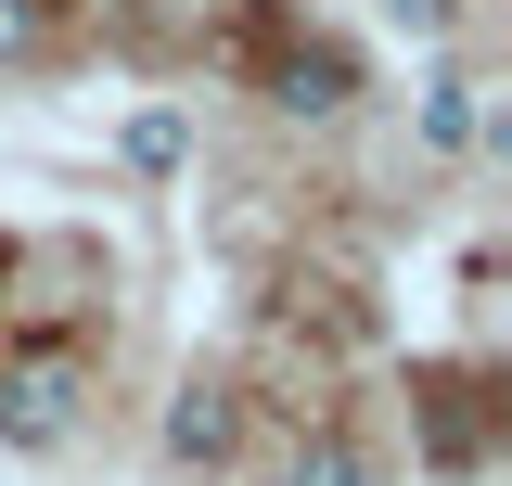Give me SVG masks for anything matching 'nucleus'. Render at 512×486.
Returning <instances> with one entry per match:
<instances>
[{
  "mask_svg": "<svg viewBox=\"0 0 512 486\" xmlns=\"http://www.w3.org/2000/svg\"><path fill=\"white\" fill-rule=\"evenodd\" d=\"M231 435H244V397L231 384H180L167 397V461H231Z\"/></svg>",
  "mask_w": 512,
  "mask_h": 486,
  "instance_id": "f03ea898",
  "label": "nucleus"
},
{
  "mask_svg": "<svg viewBox=\"0 0 512 486\" xmlns=\"http://www.w3.org/2000/svg\"><path fill=\"white\" fill-rule=\"evenodd\" d=\"M64 435H77V359L64 346L0 359V448H64Z\"/></svg>",
  "mask_w": 512,
  "mask_h": 486,
  "instance_id": "f257e3e1",
  "label": "nucleus"
},
{
  "mask_svg": "<svg viewBox=\"0 0 512 486\" xmlns=\"http://www.w3.org/2000/svg\"><path fill=\"white\" fill-rule=\"evenodd\" d=\"M269 103H282V116H333V103H346V52H333V39H308V52H282V77H269Z\"/></svg>",
  "mask_w": 512,
  "mask_h": 486,
  "instance_id": "7ed1b4c3",
  "label": "nucleus"
},
{
  "mask_svg": "<svg viewBox=\"0 0 512 486\" xmlns=\"http://www.w3.org/2000/svg\"><path fill=\"white\" fill-rule=\"evenodd\" d=\"M384 13H397L410 39H448V0H384Z\"/></svg>",
  "mask_w": 512,
  "mask_h": 486,
  "instance_id": "6e6552de",
  "label": "nucleus"
},
{
  "mask_svg": "<svg viewBox=\"0 0 512 486\" xmlns=\"http://www.w3.org/2000/svg\"><path fill=\"white\" fill-rule=\"evenodd\" d=\"M39 52V0H0V64H26Z\"/></svg>",
  "mask_w": 512,
  "mask_h": 486,
  "instance_id": "0eeeda50",
  "label": "nucleus"
},
{
  "mask_svg": "<svg viewBox=\"0 0 512 486\" xmlns=\"http://www.w3.org/2000/svg\"><path fill=\"white\" fill-rule=\"evenodd\" d=\"M295 486H359V461H346V448L320 435V448H295Z\"/></svg>",
  "mask_w": 512,
  "mask_h": 486,
  "instance_id": "423d86ee",
  "label": "nucleus"
},
{
  "mask_svg": "<svg viewBox=\"0 0 512 486\" xmlns=\"http://www.w3.org/2000/svg\"><path fill=\"white\" fill-rule=\"evenodd\" d=\"M423 141H436V154L474 141V77H436V90H423Z\"/></svg>",
  "mask_w": 512,
  "mask_h": 486,
  "instance_id": "20e7f679",
  "label": "nucleus"
},
{
  "mask_svg": "<svg viewBox=\"0 0 512 486\" xmlns=\"http://www.w3.org/2000/svg\"><path fill=\"white\" fill-rule=\"evenodd\" d=\"M128 167H180V116H128Z\"/></svg>",
  "mask_w": 512,
  "mask_h": 486,
  "instance_id": "39448f33",
  "label": "nucleus"
}]
</instances>
